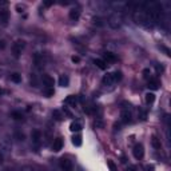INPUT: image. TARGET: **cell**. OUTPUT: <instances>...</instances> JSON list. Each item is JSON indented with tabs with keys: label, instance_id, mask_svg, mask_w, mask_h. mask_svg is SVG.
Returning a JSON list of instances; mask_svg holds the SVG:
<instances>
[{
	"label": "cell",
	"instance_id": "cell-1",
	"mask_svg": "<svg viewBox=\"0 0 171 171\" xmlns=\"http://www.w3.org/2000/svg\"><path fill=\"white\" fill-rule=\"evenodd\" d=\"M120 120L124 124H128V123L132 122V112H131V110H122V112H120Z\"/></svg>",
	"mask_w": 171,
	"mask_h": 171
},
{
	"label": "cell",
	"instance_id": "cell-2",
	"mask_svg": "<svg viewBox=\"0 0 171 171\" xmlns=\"http://www.w3.org/2000/svg\"><path fill=\"white\" fill-rule=\"evenodd\" d=\"M59 166H60L61 171H72L74 170V166H72V162L67 158H61L60 162H59Z\"/></svg>",
	"mask_w": 171,
	"mask_h": 171
},
{
	"label": "cell",
	"instance_id": "cell-3",
	"mask_svg": "<svg viewBox=\"0 0 171 171\" xmlns=\"http://www.w3.org/2000/svg\"><path fill=\"white\" fill-rule=\"evenodd\" d=\"M132 154L136 159H142L144 156V148H143V144L140 143H136L132 148Z\"/></svg>",
	"mask_w": 171,
	"mask_h": 171
},
{
	"label": "cell",
	"instance_id": "cell-4",
	"mask_svg": "<svg viewBox=\"0 0 171 171\" xmlns=\"http://www.w3.org/2000/svg\"><path fill=\"white\" fill-rule=\"evenodd\" d=\"M24 47V42L23 40H18V42L13 43V55L16 56V58H19V55L21 53V50H23Z\"/></svg>",
	"mask_w": 171,
	"mask_h": 171
},
{
	"label": "cell",
	"instance_id": "cell-5",
	"mask_svg": "<svg viewBox=\"0 0 171 171\" xmlns=\"http://www.w3.org/2000/svg\"><path fill=\"white\" fill-rule=\"evenodd\" d=\"M61 148H63V138H60V136H59V138H56L55 140H53V143H52V150H53L55 152H59Z\"/></svg>",
	"mask_w": 171,
	"mask_h": 171
},
{
	"label": "cell",
	"instance_id": "cell-6",
	"mask_svg": "<svg viewBox=\"0 0 171 171\" xmlns=\"http://www.w3.org/2000/svg\"><path fill=\"white\" fill-rule=\"evenodd\" d=\"M103 60L106 61L107 66H108V63H115V61H116V56H115L112 52H108V51H107V52L103 53Z\"/></svg>",
	"mask_w": 171,
	"mask_h": 171
},
{
	"label": "cell",
	"instance_id": "cell-7",
	"mask_svg": "<svg viewBox=\"0 0 171 171\" xmlns=\"http://www.w3.org/2000/svg\"><path fill=\"white\" fill-rule=\"evenodd\" d=\"M147 87H148L150 90H152V91H156V90H159V87H160V82L158 79L151 77V79L148 80V84H147Z\"/></svg>",
	"mask_w": 171,
	"mask_h": 171
},
{
	"label": "cell",
	"instance_id": "cell-8",
	"mask_svg": "<svg viewBox=\"0 0 171 171\" xmlns=\"http://www.w3.org/2000/svg\"><path fill=\"white\" fill-rule=\"evenodd\" d=\"M43 83H44V86L47 88H53L55 80H53V77L50 76V75H44V76H43Z\"/></svg>",
	"mask_w": 171,
	"mask_h": 171
},
{
	"label": "cell",
	"instance_id": "cell-9",
	"mask_svg": "<svg viewBox=\"0 0 171 171\" xmlns=\"http://www.w3.org/2000/svg\"><path fill=\"white\" fill-rule=\"evenodd\" d=\"M31 136H32V142H34L36 146H39L40 139H42V132H40L39 130H35V131H32Z\"/></svg>",
	"mask_w": 171,
	"mask_h": 171
},
{
	"label": "cell",
	"instance_id": "cell-10",
	"mask_svg": "<svg viewBox=\"0 0 171 171\" xmlns=\"http://www.w3.org/2000/svg\"><path fill=\"white\" fill-rule=\"evenodd\" d=\"M64 103H66V104H69V106H76V103H77V96H75V95H68L66 99H64Z\"/></svg>",
	"mask_w": 171,
	"mask_h": 171
},
{
	"label": "cell",
	"instance_id": "cell-11",
	"mask_svg": "<svg viewBox=\"0 0 171 171\" xmlns=\"http://www.w3.org/2000/svg\"><path fill=\"white\" fill-rule=\"evenodd\" d=\"M68 84H69V77L67 75H60V77H59V86L60 87H68Z\"/></svg>",
	"mask_w": 171,
	"mask_h": 171
},
{
	"label": "cell",
	"instance_id": "cell-12",
	"mask_svg": "<svg viewBox=\"0 0 171 171\" xmlns=\"http://www.w3.org/2000/svg\"><path fill=\"white\" fill-rule=\"evenodd\" d=\"M114 76H112V74H106L103 76V84L104 86H111L114 84Z\"/></svg>",
	"mask_w": 171,
	"mask_h": 171
},
{
	"label": "cell",
	"instance_id": "cell-13",
	"mask_svg": "<svg viewBox=\"0 0 171 171\" xmlns=\"http://www.w3.org/2000/svg\"><path fill=\"white\" fill-rule=\"evenodd\" d=\"M80 16V11L77 10V8H74V10L69 11V19H71L72 21H76L77 19H79Z\"/></svg>",
	"mask_w": 171,
	"mask_h": 171
},
{
	"label": "cell",
	"instance_id": "cell-14",
	"mask_svg": "<svg viewBox=\"0 0 171 171\" xmlns=\"http://www.w3.org/2000/svg\"><path fill=\"white\" fill-rule=\"evenodd\" d=\"M82 143H83V140H82V135L76 134V135L72 136V144H74V146L80 147V146H82Z\"/></svg>",
	"mask_w": 171,
	"mask_h": 171
},
{
	"label": "cell",
	"instance_id": "cell-15",
	"mask_svg": "<svg viewBox=\"0 0 171 171\" xmlns=\"http://www.w3.org/2000/svg\"><path fill=\"white\" fill-rule=\"evenodd\" d=\"M94 64H95L98 68H100V69H106L107 68V63L103 60V59H95V60H94Z\"/></svg>",
	"mask_w": 171,
	"mask_h": 171
},
{
	"label": "cell",
	"instance_id": "cell-16",
	"mask_svg": "<svg viewBox=\"0 0 171 171\" xmlns=\"http://www.w3.org/2000/svg\"><path fill=\"white\" fill-rule=\"evenodd\" d=\"M69 130H71L72 132H79V131L82 130V124H80L79 122H72L71 124H69Z\"/></svg>",
	"mask_w": 171,
	"mask_h": 171
},
{
	"label": "cell",
	"instance_id": "cell-17",
	"mask_svg": "<svg viewBox=\"0 0 171 171\" xmlns=\"http://www.w3.org/2000/svg\"><path fill=\"white\" fill-rule=\"evenodd\" d=\"M0 21H1L4 26L7 24V21H8V11L0 10Z\"/></svg>",
	"mask_w": 171,
	"mask_h": 171
},
{
	"label": "cell",
	"instance_id": "cell-18",
	"mask_svg": "<svg viewBox=\"0 0 171 171\" xmlns=\"http://www.w3.org/2000/svg\"><path fill=\"white\" fill-rule=\"evenodd\" d=\"M151 144H152V147H154L155 150H159L160 147H162V143H160V139H158L155 135L151 138Z\"/></svg>",
	"mask_w": 171,
	"mask_h": 171
},
{
	"label": "cell",
	"instance_id": "cell-19",
	"mask_svg": "<svg viewBox=\"0 0 171 171\" xmlns=\"http://www.w3.org/2000/svg\"><path fill=\"white\" fill-rule=\"evenodd\" d=\"M144 99H146V103L147 104H152L155 102V95L152 92H147L144 95Z\"/></svg>",
	"mask_w": 171,
	"mask_h": 171
},
{
	"label": "cell",
	"instance_id": "cell-20",
	"mask_svg": "<svg viewBox=\"0 0 171 171\" xmlns=\"http://www.w3.org/2000/svg\"><path fill=\"white\" fill-rule=\"evenodd\" d=\"M52 116H53V119L55 120H63V115H61V112L59 111V110H53L52 111Z\"/></svg>",
	"mask_w": 171,
	"mask_h": 171
},
{
	"label": "cell",
	"instance_id": "cell-21",
	"mask_svg": "<svg viewBox=\"0 0 171 171\" xmlns=\"http://www.w3.org/2000/svg\"><path fill=\"white\" fill-rule=\"evenodd\" d=\"M138 116H139L140 120H146L147 119V111L143 110V108H139L138 110Z\"/></svg>",
	"mask_w": 171,
	"mask_h": 171
},
{
	"label": "cell",
	"instance_id": "cell-22",
	"mask_svg": "<svg viewBox=\"0 0 171 171\" xmlns=\"http://www.w3.org/2000/svg\"><path fill=\"white\" fill-rule=\"evenodd\" d=\"M112 76H114V82L116 83V82H120V80H122L123 75L120 71H115V72H112Z\"/></svg>",
	"mask_w": 171,
	"mask_h": 171
},
{
	"label": "cell",
	"instance_id": "cell-23",
	"mask_svg": "<svg viewBox=\"0 0 171 171\" xmlns=\"http://www.w3.org/2000/svg\"><path fill=\"white\" fill-rule=\"evenodd\" d=\"M11 80H12L13 83H20L21 82V75L20 74H12L11 75Z\"/></svg>",
	"mask_w": 171,
	"mask_h": 171
},
{
	"label": "cell",
	"instance_id": "cell-24",
	"mask_svg": "<svg viewBox=\"0 0 171 171\" xmlns=\"http://www.w3.org/2000/svg\"><path fill=\"white\" fill-rule=\"evenodd\" d=\"M142 74H143V77H144V79H147V80L151 79V71H150V68H144Z\"/></svg>",
	"mask_w": 171,
	"mask_h": 171
},
{
	"label": "cell",
	"instance_id": "cell-25",
	"mask_svg": "<svg viewBox=\"0 0 171 171\" xmlns=\"http://www.w3.org/2000/svg\"><path fill=\"white\" fill-rule=\"evenodd\" d=\"M53 94H55L53 88H45V90H44V95L47 96V98H51V96H53Z\"/></svg>",
	"mask_w": 171,
	"mask_h": 171
},
{
	"label": "cell",
	"instance_id": "cell-26",
	"mask_svg": "<svg viewBox=\"0 0 171 171\" xmlns=\"http://www.w3.org/2000/svg\"><path fill=\"white\" fill-rule=\"evenodd\" d=\"M12 118L15 120H21V119H23V115H21L20 112H18V111H13L12 112Z\"/></svg>",
	"mask_w": 171,
	"mask_h": 171
},
{
	"label": "cell",
	"instance_id": "cell-27",
	"mask_svg": "<svg viewBox=\"0 0 171 171\" xmlns=\"http://www.w3.org/2000/svg\"><path fill=\"white\" fill-rule=\"evenodd\" d=\"M94 127H95V128H103L104 127V123L102 122V120H96V122L94 123Z\"/></svg>",
	"mask_w": 171,
	"mask_h": 171
},
{
	"label": "cell",
	"instance_id": "cell-28",
	"mask_svg": "<svg viewBox=\"0 0 171 171\" xmlns=\"http://www.w3.org/2000/svg\"><path fill=\"white\" fill-rule=\"evenodd\" d=\"M108 168H110V171H116V166H115V163L112 162V160H108Z\"/></svg>",
	"mask_w": 171,
	"mask_h": 171
},
{
	"label": "cell",
	"instance_id": "cell-29",
	"mask_svg": "<svg viewBox=\"0 0 171 171\" xmlns=\"http://www.w3.org/2000/svg\"><path fill=\"white\" fill-rule=\"evenodd\" d=\"M155 170V167L152 164H146L144 166V171H154Z\"/></svg>",
	"mask_w": 171,
	"mask_h": 171
},
{
	"label": "cell",
	"instance_id": "cell-30",
	"mask_svg": "<svg viewBox=\"0 0 171 171\" xmlns=\"http://www.w3.org/2000/svg\"><path fill=\"white\" fill-rule=\"evenodd\" d=\"M127 171H138V167H136V166H134V164H130L127 167Z\"/></svg>",
	"mask_w": 171,
	"mask_h": 171
},
{
	"label": "cell",
	"instance_id": "cell-31",
	"mask_svg": "<svg viewBox=\"0 0 171 171\" xmlns=\"http://www.w3.org/2000/svg\"><path fill=\"white\" fill-rule=\"evenodd\" d=\"M155 68H156L158 72H163V71H164V67H163V66H159V64H155Z\"/></svg>",
	"mask_w": 171,
	"mask_h": 171
},
{
	"label": "cell",
	"instance_id": "cell-32",
	"mask_svg": "<svg viewBox=\"0 0 171 171\" xmlns=\"http://www.w3.org/2000/svg\"><path fill=\"white\" fill-rule=\"evenodd\" d=\"M160 50L164 51L166 55H167V56H170V55H171V52H170V50H168V48H166V47H163V45H160Z\"/></svg>",
	"mask_w": 171,
	"mask_h": 171
},
{
	"label": "cell",
	"instance_id": "cell-33",
	"mask_svg": "<svg viewBox=\"0 0 171 171\" xmlns=\"http://www.w3.org/2000/svg\"><path fill=\"white\" fill-rule=\"evenodd\" d=\"M71 60L74 61V63H79V61H80V58H79V56H76V55H74V56L71 58Z\"/></svg>",
	"mask_w": 171,
	"mask_h": 171
},
{
	"label": "cell",
	"instance_id": "cell-34",
	"mask_svg": "<svg viewBox=\"0 0 171 171\" xmlns=\"http://www.w3.org/2000/svg\"><path fill=\"white\" fill-rule=\"evenodd\" d=\"M24 5H20V4H18L16 5V10H18V12H23V10H24Z\"/></svg>",
	"mask_w": 171,
	"mask_h": 171
},
{
	"label": "cell",
	"instance_id": "cell-35",
	"mask_svg": "<svg viewBox=\"0 0 171 171\" xmlns=\"http://www.w3.org/2000/svg\"><path fill=\"white\" fill-rule=\"evenodd\" d=\"M64 114H66V115H68V116H72V114H71V112L68 111V110L66 108V107H64Z\"/></svg>",
	"mask_w": 171,
	"mask_h": 171
},
{
	"label": "cell",
	"instance_id": "cell-36",
	"mask_svg": "<svg viewBox=\"0 0 171 171\" xmlns=\"http://www.w3.org/2000/svg\"><path fill=\"white\" fill-rule=\"evenodd\" d=\"M52 4H53L52 1H45L44 3V5H47V7H50V5H52Z\"/></svg>",
	"mask_w": 171,
	"mask_h": 171
},
{
	"label": "cell",
	"instance_id": "cell-37",
	"mask_svg": "<svg viewBox=\"0 0 171 171\" xmlns=\"http://www.w3.org/2000/svg\"><path fill=\"white\" fill-rule=\"evenodd\" d=\"M114 127H115V130H119L120 124H119V123H115V124H114Z\"/></svg>",
	"mask_w": 171,
	"mask_h": 171
},
{
	"label": "cell",
	"instance_id": "cell-38",
	"mask_svg": "<svg viewBox=\"0 0 171 171\" xmlns=\"http://www.w3.org/2000/svg\"><path fill=\"white\" fill-rule=\"evenodd\" d=\"M127 160H126V156H122V163H126Z\"/></svg>",
	"mask_w": 171,
	"mask_h": 171
},
{
	"label": "cell",
	"instance_id": "cell-39",
	"mask_svg": "<svg viewBox=\"0 0 171 171\" xmlns=\"http://www.w3.org/2000/svg\"><path fill=\"white\" fill-rule=\"evenodd\" d=\"M3 162V155H0V163Z\"/></svg>",
	"mask_w": 171,
	"mask_h": 171
},
{
	"label": "cell",
	"instance_id": "cell-40",
	"mask_svg": "<svg viewBox=\"0 0 171 171\" xmlns=\"http://www.w3.org/2000/svg\"><path fill=\"white\" fill-rule=\"evenodd\" d=\"M0 92H1V91H0Z\"/></svg>",
	"mask_w": 171,
	"mask_h": 171
}]
</instances>
